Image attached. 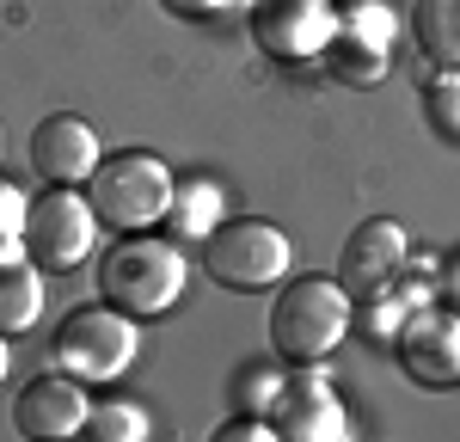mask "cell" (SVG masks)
Masks as SVG:
<instances>
[{
  "label": "cell",
  "instance_id": "1",
  "mask_svg": "<svg viewBox=\"0 0 460 442\" xmlns=\"http://www.w3.org/2000/svg\"><path fill=\"white\" fill-rule=\"evenodd\" d=\"M172 166L160 160V154H111L93 166V179H86V203H93V216L99 227H123V234H142L154 221L172 216Z\"/></svg>",
  "mask_w": 460,
  "mask_h": 442
},
{
  "label": "cell",
  "instance_id": "2",
  "mask_svg": "<svg viewBox=\"0 0 460 442\" xmlns=\"http://www.w3.org/2000/svg\"><path fill=\"white\" fill-rule=\"evenodd\" d=\"M350 332V295L338 277H295L270 307V344L288 363H319Z\"/></svg>",
  "mask_w": 460,
  "mask_h": 442
},
{
  "label": "cell",
  "instance_id": "3",
  "mask_svg": "<svg viewBox=\"0 0 460 442\" xmlns=\"http://www.w3.org/2000/svg\"><path fill=\"white\" fill-rule=\"evenodd\" d=\"M99 289L111 307L154 320L184 295V252L172 240H154V234H123L99 264Z\"/></svg>",
  "mask_w": 460,
  "mask_h": 442
},
{
  "label": "cell",
  "instance_id": "4",
  "mask_svg": "<svg viewBox=\"0 0 460 442\" xmlns=\"http://www.w3.org/2000/svg\"><path fill=\"white\" fill-rule=\"evenodd\" d=\"M136 350H142V326H136V314H123V307H74L68 320L56 326V363L80 375V381H117V375H129L136 363Z\"/></svg>",
  "mask_w": 460,
  "mask_h": 442
},
{
  "label": "cell",
  "instance_id": "5",
  "mask_svg": "<svg viewBox=\"0 0 460 442\" xmlns=\"http://www.w3.org/2000/svg\"><path fill=\"white\" fill-rule=\"evenodd\" d=\"M203 270H209L221 289H270L288 277V240L283 227L258 216L240 221H215L209 240H203Z\"/></svg>",
  "mask_w": 460,
  "mask_h": 442
},
{
  "label": "cell",
  "instance_id": "6",
  "mask_svg": "<svg viewBox=\"0 0 460 442\" xmlns=\"http://www.w3.org/2000/svg\"><path fill=\"white\" fill-rule=\"evenodd\" d=\"M93 240H99V216H93V203L74 184H49L25 209V252H31L37 270H74V264H86Z\"/></svg>",
  "mask_w": 460,
  "mask_h": 442
},
{
  "label": "cell",
  "instance_id": "7",
  "mask_svg": "<svg viewBox=\"0 0 460 442\" xmlns=\"http://www.w3.org/2000/svg\"><path fill=\"white\" fill-rule=\"evenodd\" d=\"M264 418L277 424V442H344L350 437V418H344L332 381H325L314 363L301 368V375H283V381H277Z\"/></svg>",
  "mask_w": 460,
  "mask_h": 442
},
{
  "label": "cell",
  "instance_id": "8",
  "mask_svg": "<svg viewBox=\"0 0 460 442\" xmlns=\"http://www.w3.org/2000/svg\"><path fill=\"white\" fill-rule=\"evenodd\" d=\"M387 49H393V13L381 0H350L338 13L332 37H325L319 62L338 74V80H350V86H375L387 74Z\"/></svg>",
  "mask_w": 460,
  "mask_h": 442
},
{
  "label": "cell",
  "instance_id": "9",
  "mask_svg": "<svg viewBox=\"0 0 460 442\" xmlns=\"http://www.w3.org/2000/svg\"><path fill=\"white\" fill-rule=\"evenodd\" d=\"M399 270H405V227L387 216L362 221L338 252V283L350 301H387Z\"/></svg>",
  "mask_w": 460,
  "mask_h": 442
},
{
  "label": "cell",
  "instance_id": "10",
  "mask_svg": "<svg viewBox=\"0 0 460 442\" xmlns=\"http://www.w3.org/2000/svg\"><path fill=\"white\" fill-rule=\"evenodd\" d=\"M393 344H399V363L411 381H424V387H455L460 381V314L411 307L393 332Z\"/></svg>",
  "mask_w": 460,
  "mask_h": 442
},
{
  "label": "cell",
  "instance_id": "11",
  "mask_svg": "<svg viewBox=\"0 0 460 442\" xmlns=\"http://www.w3.org/2000/svg\"><path fill=\"white\" fill-rule=\"evenodd\" d=\"M246 13H252L258 43H264L270 56H283V62L319 56L325 37H332V25H338L332 0H246Z\"/></svg>",
  "mask_w": 460,
  "mask_h": 442
},
{
  "label": "cell",
  "instance_id": "12",
  "mask_svg": "<svg viewBox=\"0 0 460 442\" xmlns=\"http://www.w3.org/2000/svg\"><path fill=\"white\" fill-rule=\"evenodd\" d=\"M99 166V129L74 110H56L31 129V172L49 184H86Z\"/></svg>",
  "mask_w": 460,
  "mask_h": 442
},
{
  "label": "cell",
  "instance_id": "13",
  "mask_svg": "<svg viewBox=\"0 0 460 442\" xmlns=\"http://www.w3.org/2000/svg\"><path fill=\"white\" fill-rule=\"evenodd\" d=\"M86 418H93V405H86V387H80V375H37L31 387L13 400V424H19V437H80L86 430Z\"/></svg>",
  "mask_w": 460,
  "mask_h": 442
},
{
  "label": "cell",
  "instance_id": "14",
  "mask_svg": "<svg viewBox=\"0 0 460 442\" xmlns=\"http://www.w3.org/2000/svg\"><path fill=\"white\" fill-rule=\"evenodd\" d=\"M37 314H43V277H37L31 258H13L0 264V332H31Z\"/></svg>",
  "mask_w": 460,
  "mask_h": 442
},
{
  "label": "cell",
  "instance_id": "15",
  "mask_svg": "<svg viewBox=\"0 0 460 442\" xmlns=\"http://www.w3.org/2000/svg\"><path fill=\"white\" fill-rule=\"evenodd\" d=\"M411 31L424 43V56L436 62H460V0H418V13H411Z\"/></svg>",
  "mask_w": 460,
  "mask_h": 442
},
{
  "label": "cell",
  "instance_id": "16",
  "mask_svg": "<svg viewBox=\"0 0 460 442\" xmlns=\"http://www.w3.org/2000/svg\"><path fill=\"white\" fill-rule=\"evenodd\" d=\"M172 221L184 234H209L215 221H221V190L209 179H184L172 190Z\"/></svg>",
  "mask_w": 460,
  "mask_h": 442
},
{
  "label": "cell",
  "instance_id": "17",
  "mask_svg": "<svg viewBox=\"0 0 460 442\" xmlns=\"http://www.w3.org/2000/svg\"><path fill=\"white\" fill-rule=\"evenodd\" d=\"M86 437H99V442H142L147 437V411H142V405H123V400L93 405Z\"/></svg>",
  "mask_w": 460,
  "mask_h": 442
},
{
  "label": "cell",
  "instance_id": "18",
  "mask_svg": "<svg viewBox=\"0 0 460 442\" xmlns=\"http://www.w3.org/2000/svg\"><path fill=\"white\" fill-rule=\"evenodd\" d=\"M424 110H429V123H436L442 136H455V142H460V68H448V74L429 80Z\"/></svg>",
  "mask_w": 460,
  "mask_h": 442
},
{
  "label": "cell",
  "instance_id": "19",
  "mask_svg": "<svg viewBox=\"0 0 460 442\" xmlns=\"http://www.w3.org/2000/svg\"><path fill=\"white\" fill-rule=\"evenodd\" d=\"M25 209H31L25 190L13 179H0V240H19V234H25Z\"/></svg>",
  "mask_w": 460,
  "mask_h": 442
},
{
  "label": "cell",
  "instance_id": "20",
  "mask_svg": "<svg viewBox=\"0 0 460 442\" xmlns=\"http://www.w3.org/2000/svg\"><path fill=\"white\" fill-rule=\"evenodd\" d=\"M215 442H277V424L258 411V418H240V424H221Z\"/></svg>",
  "mask_w": 460,
  "mask_h": 442
},
{
  "label": "cell",
  "instance_id": "21",
  "mask_svg": "<svg viewBox=\"0 0 460 442\" xmlns=\"http://www.w3.org/2000/svg\"><path fill=\"white\" fill-rule=\"evenodd\" d=\"M277 381H283V375L246 368V381H240V405H246V411H264V405H270V393H277Z\"/></svg>",
  "mask_w": 460,
  "mask_h": 442
},
{
  "label": "cell",
  "instance_id": "22",
  "mask_svg": "<svg viewBox=\"0 0 460 442\" xmlns=\"http://www.w3.org/2000/svg\"><path fill=\"white\" fill-rule=\"evenodd\" d=\"M166 13L178 19H221V13H234V6H246V0H160Z\"/></svg>",
  "mask_w": 460,
  "mask_h": 442
},
{
  "label": "cell",
  "instance_id": "23",
  "mask_svg": "<svg viewBox=\"0 0 460 442\" xmlns=\"http://www.w3.org/2000/svg\"><path fill=\"white\" fill-rule=\"evenodd\" d=\"M6 363H13V357H6V332H0V381H6Z\"/></svg>",
  "mask_w": 460,
  "mask_h": 442
}]
</instances>
